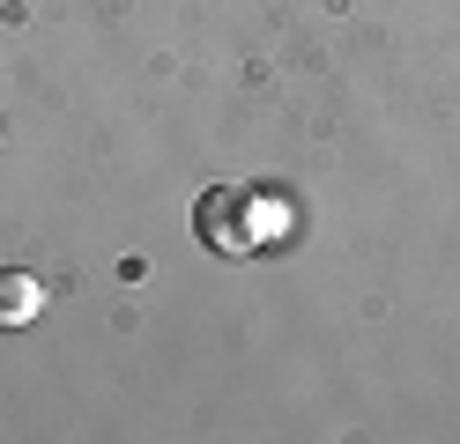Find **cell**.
Instances as JSON below:
<instances>
[{
	"label": "cell",
	"instance_id": "6da1fadb",
	"mask_svg": "<svg viewBox=\"0 0 460 444\" xmlns=\"http://www.w3.org/2000/svg\"><path fill=\"white\" fill-rule=\"evenodd\" d=\"M193 230L208 252H252V237H261V222H252V193L238 186H208L193 207Z\"/></svg>",
	"mask_w": 460,
	"mask_h": 444
},
{
	"label": "cell",
	"instance_id": "7a4b0ae2",
	"mask_svg": "<svg viewBox=\"0 0 460 444\" xmlns=\"http://www.w3.org/2000/svg\"><path fill=\"white\" fill-rule=\"evenodd\" d=\"M45 311V282L38 274H0V326H31Z\"/></svg>",
	"mask_w": 460,
	"mask_h": 444
}]
</instances>
